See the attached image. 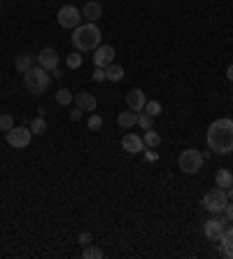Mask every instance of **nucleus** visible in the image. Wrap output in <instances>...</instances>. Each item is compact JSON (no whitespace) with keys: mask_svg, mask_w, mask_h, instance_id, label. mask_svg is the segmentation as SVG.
<instances>
[{"mask_svg":"<svg viewBox=\"0 0 233 259\" xmlns=\"http://www.w3.org/2000/svg\"><path fill=\"white\" fill-rule=\"evenodd\" d=\"M208 147L214 154H231L233 152V119L219 117L208 129Z\"/></svg>","mask_w":233,"mask_h":259,"instance_id":"nucleus-1","label":"nucleus"},{"mask_svg":"<svg viewBox=\"0 0 233 259\" xmlns=\"http://www.w3.org/2000/svg\"><path fill=\"white\" fill-rule=\"evenodd\" d=\"M100 40H103V33L91 21L79 23L73 31V44L77 52H94L100 47Z\"/></svg>","mask_w":233,"mask_h":259,"instance_id":"nucleus-2","label":"nucleus"},{"mask_svg":"<svg viewBox=\"0 0 233 259\" xmlns=\"http://www.w3.org/2000/svg\"><path fill=\"white\" fill-rule=\"evenodd\" d=\"M49 84H52V75H49V70H44L42 65H35V68L23 73V86H26V91L33 94V96L44 94V91L49 89Z\"/></svg>","mask_w":233,"mask_h":259,"instance_id":"nucleus-3","label":"nucleus"},{"mask_svg":"<svg viewBox=\"0 0 233 259\" xmlns=\"http://www.w3.org/2000/svg\"><path fill=\"white\" fill-rule=\"evenodd\" d=\"M201 205L212 213V215H222L224 210H226V205H229V194H226V189H212L208 194L203 196Z\"/></svg>","mask_w":233,"mask_h":259,"instance_id":"nucleus-4","label":"nucleus"},{"mask_svg":"<svg viewBox=\"0 0 233 259\" xmlns=\"http://www.w3.org/2000/svg\"><path fill=\"white\" fill-rule=\"evenodd\" d=\"M203 152H198V150H194V147H189V150H184L180 154V168H182V173H187V175H196V173L203 168Z\"/></svg>","mask_w":233,"mask_h":259,"instance_id":"nucleus-5","label":"nucleus"},{"mask_svg":"<svg viewBox=\"0 0 233 259\" xmlns=\"http://www.w3.org/2000/svg\"><path fill=\"white\" fill-rule=\"evenodd\" d=\"M31 138H33V131L31 129H23V126H14L5 133V142L10 145L12 150H23L31 145Z\"/></svg>","mask_w":233,"mask_h":259,"instance_id":"nucleus-6","label":"nucleus"},{"mask_svg":"<svg viewBox=\"0 0 233 259\" xmlns=\"http://www.w3.org/2000/svg\"><path fill=\"white\" fill-rule=\"evenodd\" d=\"M79 10L75 7V5H63L58 14H56V19H58V26L61 28H68V31H75L77 26H79Z\"/></svg>","mask_w":233,"mask_h":259,"instance_id":"nucleus-7","label":"nucleus"},{"mask_svg":"<svg viewBox=\"0 0 233 259\" xmlns=\"http://www.w3.org/2000/svg\"><path fill=\"white\" fill-rule=\"evenodd\" d=\"M226 224H229V217H226V219L210 217V219L203 224V234H205V238H210V240H219V238L224 236V231H226Z\"/></svg>","mask_w":233,"mask_h":259,"instance_id":"nucleus-8","label":"nucleus"},{"mask_svg":"<svg viewBox=\"0 0 233 259\" xmlns=\"http://www.w3.org/2000/svg\"><path fill=\"white\" fill-rule=\"evenodd\" d=\"M115 63V47L112 44H100L94 49V65L96 68H107Z\"/></svg>","mask_w":233,"mask_h":259,"instance_id":"nucleus-9","label":"nucleus"},{"mask_svg":"<svg viewBox=\"0 0 233 259\" xmlns=\"http://www.w3.org/2000/svg\"><path fill=\"white\" fill-rule=\"evenodd\" d=\"M121 150L128 152V154H140V152L147 150V145H145V140H142L140 136H136V133H126V136L121 138Z\"/></svg>","mask_w":233,"mask_h":259,"instance_id":"nucleus-10","label":"nucleus"},{"mask_svg":"<svg viewBox=\"0 0 233 259\" xmlns=\"http://www.w3.org/2000/svg\"><path fill=\"white\" fill-rule=\"evenodd\" d=\"M38 65H42L44 70H54L58 68V52L52 47H44L42 52L38 54Z\"/></svg>","mask_w":233,"mask_h":259,"instance_id":"nucleus-11","label":"nucleus"},{"mask_svg":"<svg viewBox=\"0 0 233 259\" xmlns=\"http://www.w3.org/2000/svg\"><path fill=\"white\" fill-rule=\"evenodd\" d=\"M145 103H147V98H145V91H142V89H131V91L126 94L128 110H133V112H142V110H145Z\"/></svg>","mask_w":233,"mask_h":259,"instance_id":"nucleus-12","label":"nucleus"},{"mask_svg":"<svg viewBox=\"0 0 233 259\" xmlns=\"http://www.w3.org/2000/svg\"><path fill=\"white\" fill-rule=\"evenodd\" d=\"M75 103H77V108L82 110V112H94L98 108V100H96L94 94H89V91H79V94H75Z\"/></svg>","mask_w":233,"mask_h":259,"instance_id":"nucleus-13","label":"nucleus"},{"mask_svg":"<svg viewBox=\"0 0 233 259\" xmlns=\"http://www.w3.org/2000/svg\"><path fill=\"white\" fill-rule=\"evenodd\" d=\"M82 17L89 19L91 23H96L100 17H103V5H100L98 0H89V2H84V7H82Z\"/></svg>","mask_w":233,"mask_h":259,"instance_id":"nucleus-14","label":"nucleus"},{"mask_svg":"<svg viewBox=\"0 0 233 259\" xmlns=\"http://www.w3.org/2000/svg\"><path fill=\"white\" fill-rule=\"evenodd\" d=\"M116 124H119L121 129H133V126L138 124V112H133V110L119 112V115H116Z\"/></svg>","mask_w":233,"mask_h":259,"instance_id":"nucleus-15","label":"nucleus"},{"mask_svg":"<svg viewBox=\"0 0 233 259\" xmlns=\"http://www.w3.org/2000/svg\"><path fill=\"white\" fill-rule=\"evenodd\" d=\"M219 243H222V255L224 257L233 259V227L224 231V236L219 238Z\"/></svg>","mask_w":233,"mask_h":259,"instance_id":"nucleus-16","label":"nucleus"},{"mask_svg":"<svg viewBox=\"0 0 233 259\" xmlns=\"http://www.w3.org/2000/svg\"><path fill=\"white\" fill-rule=\"evenodd\" d=\"M214 182H217V187H219V189H229V187L233 184V173L226 171V168L217 171V175H214Z\"/></svg>","mask_w":233,"mask_h":259,"instance_id":"nucleus-17","label":"nucleus"},{"mask_svg":"<svg viewBox=\"0 0 233 259\" xmlns=\"http://www.w3.org/2000/svg\"><path fill=\"white\" fill-rule=\"evenodd\" d=\"M105 77L110 80V82H121V80L126 77V73H124V68H121V65L112 63V65H107V68H105Z\"/></svg>","mask_w":233,"mask_h":259,"instance_id":"nucleus-18","label":"nucleus"},{"mask_svg":"<svg viewBox=\"0 0 233 259\" xmlns=\"http://www.w3.org/2000/svg\"><path fill=\"white\" fill-rule=\"evenodd\" d=\"M14 68L19 70V73H26V70H31L33 68V59L28 54H21V56H17V61H14Z\"/></svg>","mask_w":233,"mask_h":259,"instance_id":"nucleus-19","label":"nucleus"},{"mask_svg":"<svg viewBox=\"0 0 233 259\" xmlns=\"http://www.w3.org/2000/svg\"><path fill=\"white\" fill-rule=\"evenodd\" d=\"M54 98H56V103H58V105H70V103L75 100V94L70 91V89H58Z\"/></svg>","mask_w":233,"mask_h":259,"instance_id":"nucleus-20","label":"nucleus"},{"mask_svg":"<svg viewBox=\"0 0 233 259\" xmlns=\"http://www.w3.org/2000/svg\"><path fill=\"white\" fill-rule=\"evenodd\" d=\"M142 140H145V145H147L149 150H156V147H159L161 145V136L159 133H156V131H145V138H142Z\"/></svg>","mask_w":233,"mask_h":259,"instance_id":"nucleus-21","label":"nucleus"},{"mask_svg":"<svg viewBox=\"0 0 233 259\" xmlns=\"http://www.w3.org/2000/svg\"><path fill=\"white\" fill-rule=\"evenodd\" d=\"M28 129L33 131V133H38V136H42L44 131H47V121H44V115H38V117H33L31 126Z\"/></svg>","mask_w":233,"mask_h":259,"instance_id":"nucleus-22","label":"nucleus"},{"mask_svg":"<svg viewBox=\"0 0 233 259\" xmlns=\"http://www.w3.org/2000/svg\"><path fill=\"white\" fill-rule=\"evenodd\" d=\"M161 110H163V105H161L159 100H147V103H145V110H142V112H147L149 117H159Z\"/></svg>","mask_w":233,"mask_h":259,"instance_id":"nucleus-23","label":"nucleus"},{"mask_svg":"<svg viewBox=\"0 0 233 259\" xmlns=\"http://www.w3.org/2000/svg\"><path fill=\"white\" fill-rule=\"evenodd\" d=\"M103 255H105V252L100 248H96V245H86V248L82 250V257L84 259H100Z\"/></svg>","mask_w":233,"mask_h":259,"instance_id":"nucleus-24","label":"nucleus"},{"mask_svg":"<svg viewBox=\"0 0 233 259\" xmlns=\"http://www.w3.org/2000/svg\"><path fill=\"white\" fill-rule=\"evenodd\" d=\"M10 129H14V119H12V115H5V112H2V115H0V131L7 133Z\"/></svg>","mask_w":233,"mask_h":259,"instance_id":"nucleus-25","label":"nucleus"},{"mask_svg":"<svg viewBox=\"0 0 233 259\" xmlns=\"http://www.w3.org/2000/svg\"><path fill=\"white\" fill-rule=\"evenodd\" d=\"M65 63H68V68H70V70L82 68V56H79V52H75V54L68 56V59H65Z\"/></svg>","mask_w":233,"mask_h":259,"instance_id":"nucleus-26","label":"nucleus"},{"mask_svg":"<svg viewBox=\"0 0 233 259\" xmlns=\"http://www.w3.org/2000/svg\"><path fill=\"white\" fill-rule=\"evenodd\" d=\"M152 119H154V117H149L147 112H138V126L142 131H149V129H152Z\"/></svg>","mask_w":233,"mask_h":259,"instance_id":"nucleus-27","label":"nucleus"},{"mask_svg":"<svg viewBox=\"0 0 233 259\" xmlns=\"http://www.w3.org/2000/svg\"><path fill=\"white\" fill-rule=\"evenodd\" d=\"M100 129H103V117L91 115V117H89V131H100Z\"/></svg>","mask_w":233,"mask_h":259,"instance_id":"nucleus-28","label":"nucleus"},{"mask_svg":"<svg viewBox=\"0 0 233 259\" xmlns=\"http://www.w3.org/2000/svg\"><path fill=\"white\" fill-rule=\"evenodd\" d=\"M91 80L94 82H105L107 77H105V68H96L94 73H91Z\"/></svg>","mask_w":233,"mask_h":259,"instance_id":"nucleus-29","label":"nucleus"},{"mask_svg":"<svg viewBox=\"0 0 233 259\" xmlns=\"http://www.w3.org/2000/svg\"><path fill=\"white\" fill-rule=\"evenodd\" d=\"M91 240H94V238H91V234H89V231H82V234H79V245H82V248L91 245Z\"/></svg>","mask_w":233,"mask_h":259,"instance_id":"nucleus-30","label":"nucleus"},{"mask_svg":"<svg viewBox=\"0 0 233 259\" xmlns=\"http://www.w3.org/2000/svg\"><path fill=\"white\" fill-rule=\"evenodd\" d=\"M79 117H82V110H79V108H75L73 112H70V119H73V121H77Z\"/></svg>","mask_w":233,"mask_h":259,"instance_id":"nucleus-31","label":"nucleus"},{"mask_svg":"<svg viewBox=\"0 0 233 259\" xmlns=\"http://www.w3.org/2000/svg\"><path fill=\"white\" fill-rule=\"evenodd\" d=\"M145 159H147V161H156V159H159V154H156V152H147V154H145Z\"/></svg>","mask_w":233,"mask_h":259,"instance_id":"nucleus-32","label":"nucleus"},{"mask_svg":"<svg viewBox=\"0 0 233 259\" xmlns=\"http://www.w3.org/2000/svg\"><path fill=\"white\" fill-rule=\"evenodd\" d=\"M224 213H226V217H229V219L233 222V203H229V205H226V210H224Z\"/></svg>","mask_w":233,"mask_h":259,"instance_id":"nucleus-33","label":"nucleus"},{"mask_svg":"<svg viewBox=\"0 0 233 259\" xmlns=\"http://www.w3.org/2000/svg\"><path fill=\"white\" fill-rule=\"evenodd\" d=\"M226 77H229V82H233V65L226 68Z\"/></svg>","mask_w":233,"mask_h":259,"instance_id":"nucleus-34","label":"nucleus"},{"mask_svg":"<svg viewBox=\"0 0 233 259\" xmlns=\"http://www.w3.org/2000/svg\"><path fill=\"white\" fill-rule=\"evenodd\" d=\"M52 77H63V73H61V68H54V70H52Z\"/></svg>","mask_w":233,"mask_h":259,"instance_id":"nucleus-35","label":"nucleus"},{"mask_svg":"<svg viewBox=\"0 0 233 259\" xmlns=\"http://www.w3.org/2000/svg\"><path fill=\"white\" fill-rule=\"evenodd\" d=\"M226 192H229V201H233V184L229 187V189H226Z\"/></svg>","mask_w":233,"mask_h":259,"instance_id":"nucleus-36","label":"nucleus"},{"mask_svg":"<svg viewBox=\"0 0 233 259\" xmlns=\"http://www.w3.org/2000/svg\"><path fill=\"white\" fill-rule=\"evenodd\" d=\"M231 100H233V98H231Z\"/></svg>","mask_w":233,"mask_h":259,"instance_id":"nucleus-37","label":"nucleus"}]
</instances>
